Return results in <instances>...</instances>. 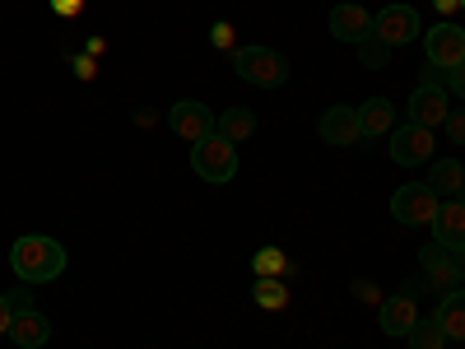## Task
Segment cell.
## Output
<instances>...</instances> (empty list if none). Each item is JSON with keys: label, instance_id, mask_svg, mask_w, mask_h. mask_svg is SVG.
I'll use <instances>...</instances> for the list:
<instances>
[{"label": "cell", "instance_id": "1", "mask_svg": "<svg viewBox=\"0 0 465 349\" xmlns=\"http://www.w3.org/2000/svg\"><path fill=\"white\" fill-rule=\"evenodd\" d=\"M10 270L24 284H52L65 270V247L47 233H24V238L10 247Z\"/></svg>", "mask_w": 465, "mask_h": 349}, {"label": "cell", "instance_id": "2", "mask_svg": "<svg viewBox=\"0 0 465 349\" xmlns=\"http://www.w3.org/2000/svg\"><path fill=\"white\" fill-rule=\"evenodd\" d=\"M191 173L210 186H223L238 177V145L223 140V135H205L191 145Z\"/></svg>", "mask_w": 465, "mask_h": 349}, {"label": "cell", "instance_id": "3", "mask_svg": "<svg viewBox=\"0 0 465 349\" xmlns=\"http://www.w3.org/2000/svg\"><path fill=\"white\" fill-rule=\"evenodd\" d=\"M232 70H238V80H247V85H256V89H280V85L289 80V61H284V52L261 47V43L232 52Z\"/></svg>", "mask_w": 465, "mask_h": 349}, {"label": "cell", "instance_id": "4", "mask_svg": "<svg viewBox=\"0 0 465 349\" xmlns=\"http://www.w3.org/2000/svg\"><path fill=\"white\" fill-rule=\"evenodd\" d=\"M447 112H451V94H447V85H442V70L429 65V70L419 75L414 94H410V122L423 126V131H433V126L447 122Z\"/></svg>", "mask_w": 465, "mask_h": 349}, {"label": "cell", "instance_id": "5", "mask_svg": "<svg viewBox=\"0 0 465 349\" xmlns=\"http://www.w3.org/2000/svg\"><path fill=\"white\" fill-rule=\"evenodd\" d=\"M438 210H442V196H438L429 182H405V186H396V196H391V214H396V224H410V228L433 224Z\"/></svg>", "mask_w": 465, "mask_h": 349}, {"label": "cell", "instance_id": "6", "mask_svg": "<svg viewBox=\"0 0 465 349\" xmlns=\"http://www.w3.org/2000/svg\"><path fill=\"white\" fill-rule=\"evenodd\" d=\"M423 56H429V65L442 70V75L456 70L465 61V28H456L451 19L433 24L429 33H423Z\"/></svg>", "mask_w": 465, "mask_h": 349}, {"label": "cell", "instance_id": "7", "mask_svg": "<svg viewBox=\"0 0 465 349\" xmlns=\"http://www.w3.org/2000/svg\"><path fill=\"white\" fill-rule=\"evenodd\" d=\"M419 10L414 5H381V15H372V37H381L386 47H405V43H419Z\"/></svg>", "mask_w": 465, "mask_h": 349}, {"label": "cell", "instance_id": "8", "mask_svg": "<svg viewBox=\"0 0 465 349\" xmlns=\"http://www.w3.org/2000/svg\"><path fill=\"white\" fill-rule=\"evenodd\" d=\"M391 159L401 164V168H419V164H433V149H438V140H433V131H423V126H414V122H405V126H396L391 135Z\"/></svg>", "mask_w": 465, "mask_h": 349}, {"label": "cell", "instance_id": "9", "mask_svg": "<svg viewBox=\"0 0 465 349\" xmlns=\"http://www.w3.org/2000/svg\"><path fill=\"white\" fill-rule=\"evenodd\" d=\"M419 270H423V289L438 294V298H447V294L460 284V275H456V256H451L447 247H438V243L419 247Z\"/></svg>", "mask_w": 465, "mask_h": 349}, {"label": "cell", "instance_id": "10", "mask_svg": "<svg viewBox=\"0 0 465 349\" xmlns=\"http://www.w3.org/2000/svg\"><path fill=\"white\" fill-rule=\"evenodd\" d=\"M168 126L182 135V140H205V135H214V112L205 107V103H196V98H182V103H173V112H168Z\"/></svg>", "mask_w": 465, "mask_h": 349}, {"label": "cell", "instance_id": "11", "mask_svg": "<svg viewBox=\"0 0 465 349\" xmlns=\"http://www.w3.org/2000/svg\"><path fill=\"white\" fill-rule=\"evenodd\" d=\"M317 135H322L326 145H359V140H363V131H359V107H344V103L326 107L322 122H317Z\"/></svg>", "mask_w": 465, "mask_h": 349}, {"label": "cell", "instance_id": "12", "mask_svg": "<svg viewBox=\"0 0 465 349\" xmlns=\"http://www.w3.org/2000/svg\"><path fill=\"white\" fill-rule=\"evenodd\" d=\"M326 24H331V37H340L349 47H359L363 37H372V15L363 5H335Z\"/></svg>", "mask_w": 465, "mask_h": 349}, {"label": "cell", "instance_id": "13", "mask_svg": "<svg viewBox=\"0 0 465 349\" xmlns=\"http://www.w3.org/2000/svg\"><path fill=\"white\" fill-rule=\"evenodd\" d=\"M377 317H381V331H386V335L405 340V335L414 331V322H419V307H414L410 294H391V298L377 307Z\"/></svg>", "mask_w": 465, "mask_h": 349}, {"label": "cell", "instance_id": "14", "mask_svg": "<svg viewBox=\"0 0 465 349\" xmlns=\"http://www.w3.org/2000/svg\"><path fill=\"white\" fill-rule=\"evenodd\" d=\"M433 243L447 247L451 256L465 252V205H460V201H451V205L438 210V219H433Z\"/></svg>", "mask_w": 465, "mask_h": 349}, {"label": "cell", "instance_id": "15", "mask_svg": "<svg viewBox=\"0 0 465 349\" xmlns=\"http://www.w3.org/2000/svg\"><path fill=\"white\" fill-rule=\"evenodd\" d=\"M10 340H15L19 349H43V344L52 340V322L37 313V307H28V313H15V317H10Z\"/></svg>", "mask_w": 465, "mask_h": 349}, {"label": "cell", "instance_id": "16", "mask_svg": "<svg viewBox=\"0 0 465 349\" xmlns=\"http://www.w3.org/2000/svg\"><path fill=\"white\" fill-rule=\"evenodd\" d=\"M359 131H363V140L391 135V131H396V107L386 103V98H368V103H359Z\"/></svg>", "mask_w": 465, "mask_h": 349}, {"label": "cell", "instance_id": "17", "mask_svg": "<svg viewBox=\"0 0 465 349\" xmlns=\"http://www.w3.org/2000/svg\"><path fill=\"white\" fill-rule=\"evenodd\" d=\"M214 135H223V140H252L256 135V112L252 107H228V112H219L214 116Z\"/></svg>", "mask_w": 465, "mask_h": 349}, {"label": "cell", "instance_id": "18", "mask_svg": "<svg viewBox=\"0 0 465 349\" xmlns=\"http://www.w3.org/2000/svg\"><path fill=\"white\" fill-rule=\"evenodd\" d=\"M438 326L447 331V340H460L465 344V289H451L442 303H438Z\"/></svg>", "mask_w": 465, "mask_h": 349}, {"label": "cell", "instance_id": "19", "mask_svg": "<svg viewBox=\"0 0 465 349\" xmlns=\"http://www.w3.org/2000/svg\"><path fill=\"white\" fill-rule=\"evenodd\" d=\"M423 182H429L438 196H456L460 182H465V168L456 159H433V168H429V177H423Z\"/></svg>", "mask_w": 465, "mask_h": 349}, {"label": "cell", "instance_id": "20", "mask_svg": "<svg viewBox=\"0 0 465 349\" xmlns=\"http://www.w3.org/2000/svg\"><path fill=\"white\" fill-rule=\"evenodd\" d=\"M252 270H256V280H284L289 275V256L280 252V247H261L256 256H252Z\"/></svg>", "mask_w": 465, "mask_h": 349}, {"label": "cell", "instance_id": "21", "mask_svg": "<svg viewBox=\"0 0 465 349\" xmlns=\"http://www.w3.org/2000/svg\"><path fill=\"white\" fill-rule=\"evenodd\" d=\"M405 340H410V349H447V331L438 326V317H419Z\"/></svg>", "mask_w": 465, "mask_h": 349}, {"label": "cell", "instance_id": "22", "mask_svg": "<svg viewBox=\"0 0 465 349\" xmlns=\"http://www.w3.org/2000/svg\"><path fill=\"white\" fill-rule=\"evenodd\" d=\"M252 298H256V307H265V313H284L289 307V284L284 280H256Z\"/></svg>", "mask_w": 465, "mask_h": 349}, {"label": "cell", "instance_id": "23", "mask_svg": "<svg viewBox=\"0 0 465 349\" xmlns=\"http://www.w3.org/2000/svg\"><path fill=\"white\" fill-rule=\"evenodd\" d=\"M354 52H359V65H363V70H381V65H391V47H386L381 37H363V43H359Z\"/></svg>", "mask_w": 465, "mask_h": 349}, {"label": "cell", "instance_id": "24", "mask_svg": "<svg viewBox=\"0 0 465 349\" xmlns=\"http://www.w3.org/2000/svg\"><path fill=\"white\" fill-rule=\"evenodd\" d=\"M442 126H447V140H456V145H465V107H451Z\"/></svg>", "mask_w": 465, "mask_h": 349}, {"label": "cell", "instance_id": "25", "mask_svg": "<svg viewBox=\"0 0 465 349\" xmlns=\"http://www.w3.org/2000/svg\"><path fill=\"white\" fill-rule=\"evenodd\" d=\"M442 85H447V94H456V98H465V61H460L456 70H447V75H442Z\"/></svg>", "mask_w": 465, "mask_h": 349}, {"label": "cell", "instance_id": "26", "mask_svg": "<svg viewBox=\"0 0 465 349\" xmlns=\"http://www.w3.org/2000/svg\"><path fill=\"white\" fill-rule=\"evenodd\" d=\"M210 43H214L219 52H232V24H214V28H210Z\"/></svg>", "mask_w": 465, "mask_h": 349}, {"label": "cell", "instance_id": "27", "mask_svg": "<svg viewBox=\"0 0 465 349\" xmlns=\"http://www.w3.org/2000/svg\"><path fill=\"white\" fill-rule=\"evenodd\" d=\"M52 10H56L61 19H70V15H80V10H84V0H52Z\"/></svg>", "mask_w": 465, "mask_h": 349}, {"label": "cell", "instance_id": "28", "mask_svg": "<svg viewBox=\"0 0 465 349\" xmlns=\"http://www.w3.org/2000/svg\"><path fill=\"white\" fill-rule=\"evenodd\" d=\"M10 307H15V313H28V307H33L28 289H10Z\"/></svg>", "mask_w": 465, "mask_h": 349}, {"label": "cell", "instance_id": "29", "mask_svg": "<svg viewBox=\"0 0 465 349\" xmlns=\"http://www.w3.org/2000/svg\"><path fill=\"white\" fill-rule=\"evenodd\" d=\"M10 317H15V307H10L5 294H0V335H10Z\"/></svg>", "mask_w": 465, "mask_h": 349}, {"label": "cell", "instance_id": "30", "mask_svg": "<svg viewBox=\"0 0 465 349\" xmlns=\"http://www.w3.org/2000/svg\"><path fill=\"white\" fill-rule=\"evenodd\" d=\"M74 75H80V80H94V61L80 56V61H74Z\"/></svg>", "mask_w": 465, "mask_h": 349}, {"label": "cell", "instance_id": "31", "mask_svg": "<svg viewBox=\"0 0 465 349\" xmlns=\"http://www.w3.org/2000/svg\"><path fill=\"white\" fill-rule=\"evenodd\" d=\"M433 5H438V10H442V15H451V10H456V5H460V0H433Z\"/></svg>", "mask_w": 465, "mask_h": 349}, {"label": "cell", "instance_id": "32", "mask_svg": "<svg viewBox=\"0 0 465 349\" xmlns=\"http://www.w3.org/2000/svg\"><path fill=\"white\" fill-rule=\"evenodd\" d=\"M456 275H460V284H465V252H456Z\"/></svg>", "mask_w": 465, "mask_h": 349}, {"label": "cell", "instance_id": "33", "mask_svg": "<svg viewBox=\"0 0 465 349\" xmlns=\"http://www.w3.org/2000/svg\"><path fill=\"white\" fill-rule=\"evenodd\" d=\"M451 201H460V205H465V182H460V191H456V196H451Z\"/></svg>", "mask_w": 465, "mask_h": 349}]
</instances>
